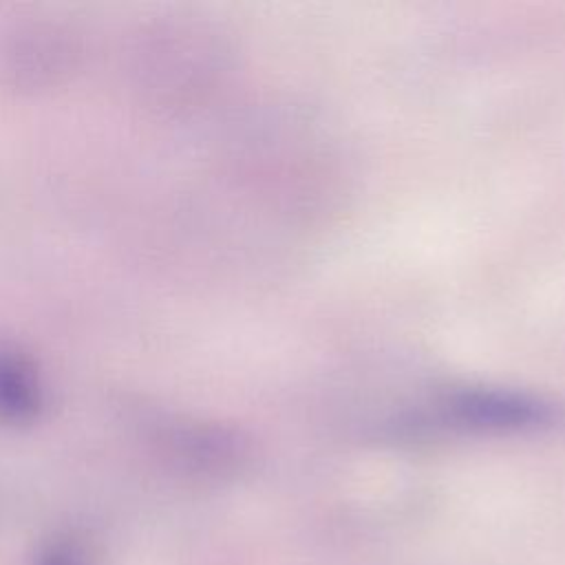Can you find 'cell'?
<instances>
[{"label": "cell", "instance_id": "obj_1", "mask_svg": "<svg viewBox=\"0 0 565 565\" xmlns=\"http://www.w3.org/2000/svg\"><path fill=\"white\" fill-rule=\"evenodd\" d=\"M417 426L455 430H541L558 424L565 408L532 391L505 386H459L428 399Z\"/></svg>", "mask_w": 565, "mask_h": 565}]
</instances>
